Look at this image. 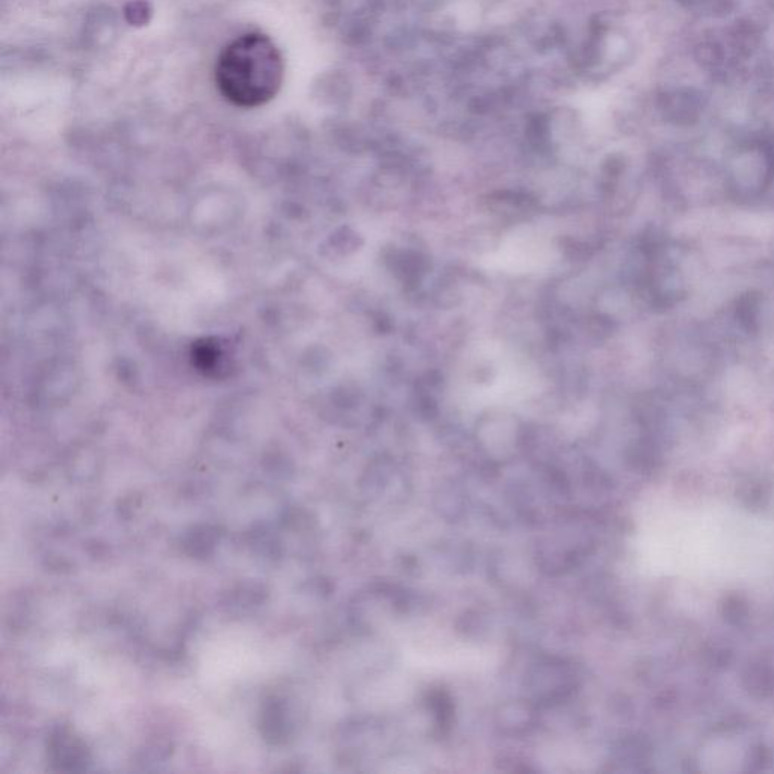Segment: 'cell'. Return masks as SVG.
I'll return each instance as SVG.
<instances>
[{
  "label": "cell",
  "instance_id": "cell-1",
  "mask_svg": "<svg viewBox=\"0 0 774 774\" xmlns=\"http://www.w3.org/2000/svg\"><path fill=\"white\" fill-rule=\"evenodd\" d=\"M285 62L268 35H241L224 47L215 67V84L221 96L238 108H257L279 94Z\"/></svg>",
  "mask_w": 774,
  "mask_h": 774
},
{
  "label": "cell",
  "instance_id": "cell-2",
  "mask_svg": "<svg viewBox=\"0 0 774 774\" xmlns=\"http://www.w3.org/2000/svg\"><path fill=\"white\" fill-rule=\"evenodd\" d=\"M702 94L696 90H675L661 97V108L667 118L675 123H691L697 120L703 111Z\"/></svg>",
  "mask_w": 774,
  "mask_h": 774
},
{
  "label": "cell",
  "instance_id": "cell-3",
  "mask_svg": "<svg viewBox=\"0 0 774 774\" xmlns=\"http://www.w3.org/2000/svg\"><path fill=\"white\" fill-rule=\"evenodd\" d=\"M697 59L708 69H716L722 64L723 50L717 44H703L697 49Z\"/></svg>",
  "mask_w": 774,
  "mask_h": 774
}]
</instances>
